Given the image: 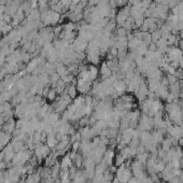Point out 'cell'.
I'll use <instances>...</instances> for the list:
<instances>
[{"label": "cell", "instance_id": "6da1fadb", "mask_svg": "<svg viewBox=\"0 0 183 183\" xmlns=\"http://www.w3.org/2000/svg\"><path fill=\"white\" fill-rule=\"evenodd\" d=\"M92 82H88V81H85L83 79H80V78H78V82H76V89H78V92L80 93L81 95H84V94H87L90 88H92Z\"/></svg>", "mask_w": 183, "mask_h": 183}, {"label": "cell", "instance_id": "7a4b0ae2", "mask_svg": "<svg viewBox=\"0 0 183 183\" xmlns=\"http://www.w3.org/2000/svg\"><path fill=\"white\" fill-rule=\"evenodd\" d=\"M114 157H115V154H114V150L113 149H107V151L105 152L103 157V162H105L108 166L113 165L114 163Z\"/></svg>", "mask_w": 183, "mask_h": 183}, {"label": "cell", "instance_id": "3957f363", "mask_svg": "<svg viewBox=\"0 0 183 183\" xmlns=\"http://www.w3.org/2000/svg\"><path fill=\"white\" fill-rule=\"evenodd\" d=\"M169 95V88L167 86H164V85H160L157 90L155 92V96H156L157 99H164L165 100Z\"/></svg>", "mask_w": 183, "mask_h": 183}, {"label": "cell", "instance_id": "277c9868", "mask_svg": "<svg viewBox=\"0 0 183 183\" xmlns=\"http://www.w3.org/2000/svg\"><path fill=\"white\" fill-rule=\"evenodd\" d=\"M100 76H101V79H108V78H110L112 76V71L111 69L108 67L107 63H103L101 64V66H100Z\"/></svg>", "mask_w": 183, "mask_h": 183}, {"label": "cell", "instance_id": "5b68a950", "mask_svg": "<svg viewBox=\"0 0 183 183\" xmlns=\"http://www.w3.org/2000/svg\"><path fill=\"white\" fill-rule=\"evenodd\" d=\"M49 152H50L49 147L41 145L40 147H38V149H37V151H36V156L38 157V160H42V158H44V157L48 156Z\"/></svg>", "mask_w": 183, "mask_h": 183}, {"label": "cell", "instance_id": "8992f818", "mask_svg": "<svg viewBox=\"0 0 183 183\" xmlns=\"http://www.w3.org/2000/svg\"><path fill=\"white\" fill-rule=\"evenodd\" d=\"M72 162H73V161H72L71 158H70L69 154L65 155V156L63 157V160H62V163H60V167H62V169L68 170L72 166Z\"/></svg>", "mask_w": 183, "mask_h": 183}, {"label": "cell", "instance_id": "52a82bcc", "mask_svg": "<svg viewBox=\"0 0 183 183\" xmlns=\"http://www.w3.org/2000/svg\"><path fill=\"white\" fill-rule=\"evenodd\" d=\"M152 139L155 141V142L158 144V143H162L163 142V140H164V136L165 135L163 134V133H161L158 129H154V130H152Z\"/></svg>", "mask_w": 183, "mask_h": 183}, {"label": "cell", "instance_id": "ba28073f", "mask_svg": "<svg viewBox=\"0 0 183 183\" xmlns=\"http://www.w3.org/2000/svg\"><path fill=\"white\" fill-rule=\"evenodd\" d=\"M88 73H89V79H90V81L94 82V81L98 78V73H99L98 68L96 67L95 65H90V66H88Z\"/></svg>", "mask_w": 183, "mask_h": 183}, {"label": "cell", "instance_id": "9c48e42d", "mask_svg": "<svg viewBox=\"0 0 183 183\" xmlns=\"http://www.w3.org/2000/svg\"><path fill=\"white\" fill-rule=\"evenodd\" d=\"M72 180H73V183H86L87 179L85 178L84 174L82 171H76Z\"/></svg>", "mask_w": 183, "mask_h": 183}, {"label": "cell", "instance_id": "30bf717a", "mask_svg": "<svg viewBox=\"0 0 183 183\" xmlns=\"http://www.w3.org/2000/svg\"><path fill=\"white\" fill-rule=\"evenodd\" d=\"M141 43V40H139L137 38H131L130 40H128V44H127V48H129L130 50H135L139 46V44Z\"/></svg>", "mask_w": 183, "mask_h": 183}, {"label": "cell", "instance_id": "8fae6325", "mask_svg": "<svg viewBox=\"0 0 183 183\" xmlns=\"http://www.w3.org/2000/svg\"><path fill=\"white\" fill-rule=\"evenodd\" d=\"M67 95L70 97L71 99H74L78 96V89H76V85L71 84L70 86H68V93Z\"/></svg>", "mask_w": 183, "mask_h": 183}, {"label": "cell", "instance_id": "7c38bea8", "mask_svg": "<svg viewBox=\"0 0 183 183\" xmlns=\"http://www.w3.org/2000/svg\"><path fill=\"white\" fill-rule=\"evenodd\" d=\"M120 154L124 157L125 160H130V158H133V157H131V154H130V147H128V145L125 147H123L122 150H120Z\"/></svg>", "mask_w": 183, "mask_h": 183}, {"label": "cell", "instance_id": "4fadbf2b", "mask_svg": "<svg viewBox=\"0 0 183 183\" xmlns=\"http://www.w3.org/2000/svg\"><path fill=\"white\" fill-rule=\"evenodd\" d=\"M136 156H137V161H138L139 163H141L142 165L145 166L147 161L149 160V154H147V152H144V153H140V154H137Z\"/></svg>", "mask_w": 183, "mask_h": 183}, {"label": "cell", "instance_id": "5bb4252c", "mask_svg": "<svg viewBox=\"0 0 183 183\" xmlns=\"http://www.w3.org/2000/svg\"><path fill=\"white\" fill-rule=\"evenodd\" d=\"M125 161H126L125 158L119 153V154H116L115 157H114V163H113V164H114L115 167H120V166H122L123 164H125Z\"/></svg>", "mask_w": 183, "mask_h": 183}, {"label": "cell", "instance_id": "9a60e30c", "mask_svg": "<svg viewBox=\"0 0 183 183\" xmlns=\"http://www.w3.org/2000/svg\"><path fill=\"white\" fill-rule=\"evenodd\" d=\"M56 73H57L59 76H65V74L69 73V72H68V69L65 67L64 65L59 64V65H57V67H56Z\"/></svg>", "mask_w": 183, "mask_h": 183}, {"label": "cell", "instance_id": "2e32d148", "mask_svg": "<svg viewBox=\"0 0 183 183\" xmlns=\"http://www.w3.org/2000/svg\"><path fill=\"white\" fill-rule=\"evenodd\" d=\"M151 37H152V42H153V43H156L157 41H158L162 38V32H161V29H158V30H156V32H152Z\"/></svg>", "mask_w": 183, "mask_h": 183}, {"label": "cell", "instance_id": "e0dca14e", "mask_svg": "<svg viewBox=\"0 0 183 183\" xmlns=\"http://www.w3.org/2000/svg\"><path fill=\"white\" fill-rule=\"evenodd\" d=\"M57 143V139L54 137L53 135L51 134L48 136V147H54Z\"/></svg>", "mask_w": 183, "mask_h": 183}, {"label": "cell", "instance_id": "ac0fdd59", "mask_svg": "<svg viewBox=\"0 0 183 183\" xmlns=\"http://www.w3.org/2000/svg\"><path fill=\"white\" fill-rule=\"evenodd\" d=\"M142 41L145 43L147 45L151 44L152 43V37H151V34L149 32H143V36H142Z\"/></svg>", "mask_w": 183, "mask_h": 183}, {"label": "cell", "instance_id": "d6986e66", "mask_svg": "<svg viewBox=\"0 0 183 183\" xmlns=\"http://www.w3.org/2000/svg\"><path fill=\"white\" fill-rule=\"evenodd\" d=\"M83 161H84V158L82 157V155L78 154L76 157V160H74V165H76V168H81V167H83Z\"/></svg>", "mask_w": 183, "mask_h": 183}, {"label": "cell", "instance_id": "ffe728a7", "mask_svg": "<svg viewBox=\"0 0 183 183\" xmlns=\"http://www.w3.org/2000/svg\"><path fill=\"white\" fill-rule=\"evenodd\" d=\"M144 18L145 17H144V15H143V14L139 15L137 18H135V25H136L137 28H140V27H141V25L144 23Z\"/></svg>", "mask_w": 183, "mask_h": 183}, {"label": "cell", "instance_id": "44dd1931", "mask_svg": "<svg viewBox=\"0 0 183 183\" xmlns=\"http://www.w3.org/2000/svg\"><path fill=\"white\" fill-rule=\"evenodd\" d=\"M73 79H74V74H71V73H67V74L62 76V80H63L66 84H67V83H71Z\"/></svg>", "mask_w": 183, "mask_h": 183}, {"label": "cell", "instance_id": "7402d4cb", "mask_svg": "<svg viewBox=\"0 0 183 183\" xmlns=\"http://www.w3.org/2000/svg\"><path fill=\"white\" fill-rule=\"evenodd\" d=\"M65 89H66V83L64 82L63 80L58 81L57 82V93H63V92H65Z\"/></svg>", "mask_w": 183, "mask_h": 183}, {"label": "cell", "instance_id": "603a6c76", "mask_svg": "<svg viewBox=\"0 0 183 183\" xmlns=\"http://www.w3.org/2000/svg\"><path fill=\"white\" fill-rule=\"evenodd\" d=\"M79 124L82 127H85V126H89V116H84L79 120Z\"/></svg>", "mask_w": 183, "mask_h": 183}, {"label": "cell", "instance_id": "cb8c5ba5", "mask_svg": "<svg viewBox=\"0 0 183 183\" xmlns=\"http://www.w3.org/2000/svg\"><path fill=\"white\" fill-rule=\"evenodd\" d=\"M115 35L119 37H126L127 32H126V29L124 27H119V28L115 30Z\"/></svg>", "mask_w": 183, "mask_h": 183}, {"label": "cell", "instance_id": "d4e9b609", "mask_svg": "<svg viewBox=\"0 0 183 183\" xmlns=\"http://www.w3.org/2000/svg\"><path fill=\"white\" fill-rule=\"evenodd\" d=\"M167 80H168V83L169 85H172L174 83H176L177 81H178V78L176 76H172V74H167Z\"/></svg>", "mask_w": 183, "mask_h": 183}, {"label": "cell", "instance_id": "484cf974", "mask_svg": "<svg viewBox=\"0 0 183 183\" xmlns=\"http://www.w3.org/2000/svg\"><path fill=\"white\" fill-rule=\"evenodd\" d=\"M56 90L55 89H51V90H49V94H48V98L51 99V100H54L55 99V97H56Z\"/></svg>", "mask_w": 183, "mask_h": 183}, {"label": "cell", "instance_id": "4316f807", "mask_svg": "<svg viewBox=\"0 0 183 183\" xmlns=\"http://www.w3.org/2000/svg\"><path fill=\"white\" fill-rule=\"evenodd\" d=\"M11 28H12V27L7 24V25H3V26L1 27V28H0V30L3 32V34H8L9 32H11Z\"/></svg>", "mask_w": 183, "mask_h": 183}, {"label": "cell", "instance_id": "83f0119b", "mask_svg": "<svg viewBox=\"0 0 183 183\" xmlns=\"http://www.w3.org/2000/svg\"><path fill=\"white\" fill-rule=\"evenodd\" d=\"M147 51H149V52H156L157 51L156 43H153V42H152L151 44L147 45Z\"/></svg>", "mask_w": 183, "mask_h": 183}, {"label": "cell", "instance_id": "f1b7e54d", "mask_svg": "<svg viewBox=\"0 0 183 183\" xmlns=\"http://www.w3.org/2000/svg\"><path fill=\"white\" fill-rule=\"evenodd\" d=\"M170 66L176 68V69H178L179 68V62L178 60H172V62H170Z\"/></svg>", "mask_w": 183, "mask_h": 183}, {"label": "cell", "instance_id": "f546056e", "mask_svg": "<svg viewBox=\"0 0 183 183\" xmlns=\"http://www.w3.org/2000/svg\"><path fill=\"white\" fill-rule=\"evenodd\" d=\"M127 183H138V181H137V178H133V177H131V178L129 179V181H128V182Z\"/></svg>", "mask_w": 183, "mask_h": 183}, {"label": "cell", "instance_id": "4dcf8cb0", "mask_svg": "<svg viewBox=\"0 0 183 183\" xmlns=\"http://www.w3.org/2000/svg\"><path fill=\"white\" fill-rule=\"evenodd\" d=\"M179 68H180V69H183V57L179 60Z\"/></svg>", "mask_w": 183, "mask_h": 183}, {"label": "cell", "instance_id": "1f68e13d", "mask_svg": "<svg viewBox=\"0 0 183 183\" xmlns=\"http://www.w3.org/2000/svg\"><path fill=\"white\" fill-rule=\"evenodd\" d=\"M180 38H181V39L183 40V29H182V30H180Z\"/></svg>", "mask_w": 183, "mask_h": 183}]
</instances>
